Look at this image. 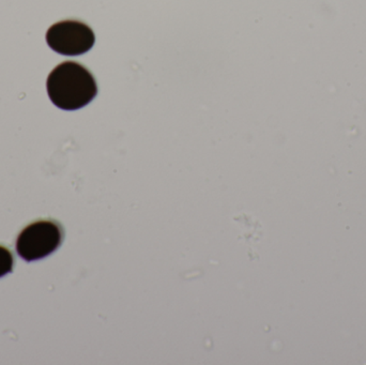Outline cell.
Instances as JSON below:
<instances>
[{
	"label": "cell",
	"instance_id": "1",
	"mask_svg": "<svg viewBox=\"0 0 366 365\" xmlns=\"http://www.w3.org/2000/svg\"><path fill=\"white\" fill-rule=\"evenodd\" d=\"M46 88L51 102L64 111L81 109L98 94L94 75L74 61L62 62L56 66L49 75Z\"/></svg>",
	"mask_w": 366,
	"mask_h": 365
},
{
	"label": "cell",
	"instance_id": "2",
	"mask_svg": "<svg viewBox=\"0 0 366 365\" xmlns=\"http://www.w3.org/2000/svg\"><path fill=\"white\" fill-rule=\"evenodd\" d=\"M64 238V227L60 223L43 219L21 229L15 242V250L24 261H39L57 251Z\"/></svg>",
	"mask_w": 366,
	"mask_h": 365
},
{
	"label": "cell",
	"instance_id": "3",
	"mask_svg": "<svg viewBox=\"0 0 366 365\" xmlns=\"http://www.w3.org/2000/svg\"><path fill=\"white\" fill-rule=\"evenodd\" d=\"M96 36L89 26L79 21H62L54 24L46 32V42L56 53L79 56L94 46Z\"/></svg>",
	"mask_w": 366,
	"mask_h": 365
},
{
	"label": "cell",
	"instance_id": "4",
	"mask_svg": "<svg viewBox=\"0 0 366 365\" xmlns=\"http://www.w3.org/2000/svg\"><path fill=\"white\" fill-rule=\"evenodd\" d=\"M14 266V257L6 246L0 244V278L11 274Z\"/></svg>",
	"mask_w": 366,
	"mask_h": 365
}]
</instances>
